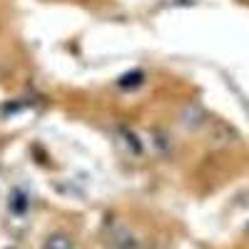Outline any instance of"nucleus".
Segmentation results:
<instances>
[{
	"label": "nucleus",
	"instance_id": "f257e3e1",
	"mask_svg": "<svg viewBox=\"0 0 249 249\" xmlns=\"http://www.w3.org/2000/svg\"><path fill=\"white\" fill-rule=\"evenodd\" d=\"M43 249H72V242H70V237H68V234L55 232V234H50V237L45 239Z\"/></svg>",
	"mask_w": 249,
	"mask_h": 249
}]
</instances>
